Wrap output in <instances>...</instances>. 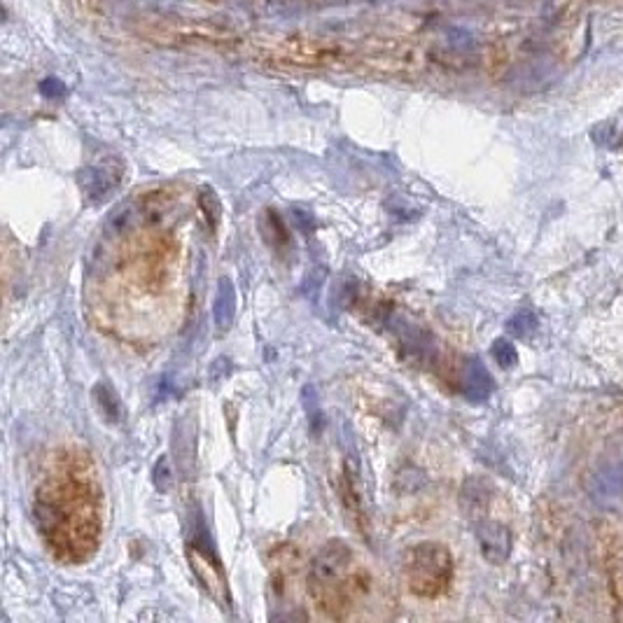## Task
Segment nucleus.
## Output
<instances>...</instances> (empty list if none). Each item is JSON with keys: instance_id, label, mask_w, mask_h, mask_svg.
Masks as SVG:
<instances>
[{"instance_id": "obj_1", "label": "nucleus", "mask_w": 623, "mask_h": 623, "mask_svg": "<svg viewBox=\"0 0 623 623\" xmlns=\"http://www.w3.org/2000/svg\"><path fill=\"white\" fill-rule=\"evenodd\" d=\"M369 591V579L355 565L350 546L341 539L325 544L313 558L308 570V593L325 609L339 614L350 602L362 598Z\"/></svg>"}, {"instance_id": "obj_2", "label": "nucleus", "mask_w": 623, "mask_h": 623, "mask_svg": "<svg viewBox=\"0 0 623 623\" xmlns=\"http://www.w3.org/2000/svg\"><path fill=\"white\" fill-rule=\"evenodd\" d=\"M406 586L418 598H439L453 579V558L444 544L423 542L404 553Z\"/></svg>"}, {"instance_id": "obj_3", "label": "nucleus", "mask_w": 623, "mask_h": 623, "mask_svg": "<svg viewBox=\"0 0 623 623\" xmlns=\"http://www.w3.org/2000/svg\"><path fill=\"white\" fill-rule=\"evenodd\" d=\"M203 521L199 518V537H194L192 542L187 544V560L192 565V572L196 574V579L201 581V586L206 588L208 595L213 600L220 602V605H229V588H227V577H224L222 563L217 558V553L213 551V544H206L208 532H203Z\"/></svg>"}, {"instance_id": "obj_4", "label": "nucleus", "mask_w": 623, "mask_h": 623, "mask_svg": "<svg viewBox=\"0 0 623 623\" xmlns=\"http://www.w3.org/2000/svg\"><path fill=\"white\" fill-rule=\"evenodd\" d=\"M474 525L483 558L493 565H502L511 553V535L507 525L497 521H486V518H481V521H476Z\"/></svg>"}, {"instance_id": "obj_5", "label": "nucleus", "mask_w": 623, "mask_h": 623, "mask_svg": "<svg viewBox=\"0 0 623 623\" xmlns=\"http://www.w3.org/2000/svg\"><path fill=\"white\" fill-rule=\"evenodd\" d=\"M399 350L406 355V360L411 362H432L437 346L432 343V336L411 322H399L395 325Z\"/></svg>"}, {"instance_id": "obj_6", "label": "nucleus", "mask_w": 623, "mask_h": 623, "mask_svg": "<svg viewBox=\"0 0 623 623\" xmlns=\"http://www.w3.org/2000/svg\"><path fill=\"white\" fill-rule=\"evenodd\" d=\"M122 171L119 168H112V164H98V166H91L89 171L82 173V189L84 194L89 196L91 201H103L105 196H108L112 189H115L119 185V175Z\"/></svg>"}, {"instance_id": "obj_7", "label": "nucleus", "mask_w": 623, "mask_h": 623, "mask_svg": "<svg viewBox=\"0 0 623 623\" xmlns=\"http://www.w3.org/2000/svg\"><path fill=\"white\" fill-rule=\"evenodd\" d=\"M462 392L469 402H486L493 392V376L483 367L481 360H469L465 364V378H462Z\"/></svg>"}, {"instance_id": "obj_8", "label": "nucleus", "mask_w": 623, "mask_h": 623, "mask_svg": "<svg viewBox=\"0 0 623 623\" xmlns=\"http://www.w3.org/2000/svg\"><path fill=\"white\" fill-rule=\"evenodd\" d=\"M236 287L229 278H222L220 285H217V294L213 301V318L215 325L220 332H227V329L234 325L236 318Z\"/></svg>"}, {"instance_id": "obj_9", "label": "nucleus", "mask_w": 623, "mask_h": 623, "mask_svg": "<svg viewBox=\"0 0 623 623\" xmlns=\"http://www.w3.org/2000/svg\"><path fill=\"white\" fill-rule=\"evenodd\" d=\"M488 500H490V488H488L486 481L483 479L465 481V486H462L460 502H462V509H465V514L472 518L474 523L483 518V511H486V507H488Z\"/></svg>"}, {"instance_id": "obj_10", "label": "nucleus", "mask_w": 623, "mask_h": 623, "mask_svg": "<svg viewBox=\"0 0 623 623\" xmlns=\"http://www.w3.org/2000/svg\"><path fill=\"white\" fill-rule=\"evenodd\" d=\"M259 229H262L266 243H271L273 248H285L290 243V234H287L285 224L276 215V210H266L264 220L259 222Z\"/></svg>"}, {"instance_id": "obj_11", "label": "nucleus", "mask_w": 623, "mask_h": 623, "mask_svg": "<svg viewBox=\"0 0 623 623\" xmlns=\"http://www.w3.org/2000/svg\"><path fill=\"white\" fill-rule=\"evenodd\" d=\"M94 397H96V404L101 406V411H103V416L108 418V420H117L122 418V404H119V399H117V392L110 388V385H105V383H98L96 388H94Z\"/></svg>"}, {"instance_id": "obj_12", "label": "nucleus", "mask_w": 623, "mask_h": 623, "mask_svg": "<svg viewBox=\"0 0 623 623\" xmlns=\"http://www.w3.org/2000/svg\"><path fill=\"white\" fill-rule=\"evenodd\" d=\"M199 206L203 210V215H206V222H208L210 231H217V227H220V222H222V203H220V199H217L213 187L201 189Z\"/></svg>"}, {"instance_id": "obj_13", "label": "nucleus", "mask_w": 623, "mask_h": 623, "mask_svg": "<svg viewBox=\"0 0 623 623\" xmlns=\"http://www.w3.org/2000/svg\"><path fill=\"white\" fill-rule=\"evenodd\" d=\"M490 353H493L495 362L500 364L502 369H511L518 362V353H516L514 343H511L509 339H497L493 343V350H490Z\"/></svg>"}, {"instance_id": "obj_14", "label": "nucleus", "mask_w": 623, "mask_h": 623, "mask_svg": "<svg viewBox=\"0 0 623 623\" xmlns=\"http://www.w3.org/2000/svg\"><path fill=\"white\" fill-rule=\"evenodd\" d=\"M171 481H173L171 460H168V455H161V458L157 460V465H154L152 469V483L159 493H166V490L171 488Z\"/></svg>"}, {"instance_id": "obj_15", "label": "nucleus", "mask_w": 623, "mask_h": 623, "mask_svg": "<svg viewBox=\"0 0 623 623\" xmlns=\"http://www.w3.org/2000/svg\"><path fill=\"white\" fill-rule=\"evenodd\" d=\"M535 329H537V320H535V315L528 313V311H521L516 315V318L509 320V332L518 336V339H528V336H532Z\"/></svg>"}, {"instance_id": "obj_16", "label": "nucleus", "mask_w": 623, "mask_h": 623, "mask_svg": "<svg viewBox=\"0 0 623 623\" xmlns=\"http://www.w3.org/2000/svg\"><path fill=\"white\" fill-rule=\"evenodd\" d=\"M91 5H103V3H108V0H89Z\"/></svg>"}]
</instances>
